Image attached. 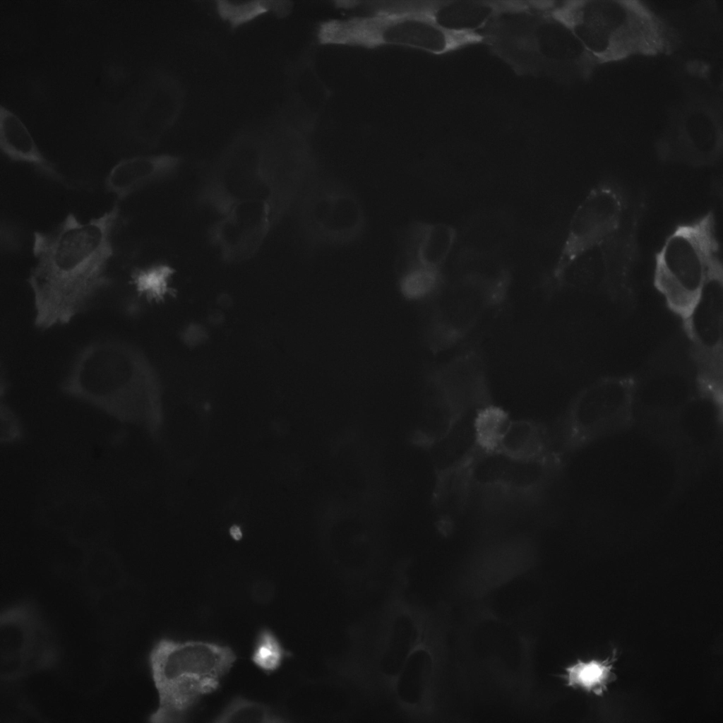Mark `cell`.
<instances>
[{
  "label": "cell",
  "instance_id": "7",
  "mask_svg": "<svg viewBox=\"0 0 723 723\" xmlns=\"http://www.w3.org/2000/svg\"><path fill=\"white\" fill-rule=\"evenodd\" d=\"M317 37L323 44L395 46L436 55L483 42L479 34L450 31L422 16L388 13L327 20L318 26Z\"/></svg>",
  "mask_w": 723,
  "mask_h": 723
},
{
  "label": "cell",
  "instance_id": "24",
  "mask_svg": "<svg viewBox=\"0 0 723 723\" xmlns=\"http://www.w3.org/2000/svg\"><path fill=\"white\" fill-rule=\"evenodd\" d=\"M285 651L278 639L269 630H263L258 635L252 653L253 663L265 672H273L280 666Z\"/></svg>",
  "mask_w": 723,
  "mask_h": 723
},
{
  "label": "cell",
  "instance_id": "18",
  "mask_svg": "<svg viewBox=\"0 0 723 723\" xmlns=\"http://www.w3.org/2000/svg\"><path fill=\"white\" fill-rule=\"evenodd\" d=\"M616 654L605 659H578L565 669L566 674L561 675L568 686L596 695H602L608 685L616 679L613 671Z\"/></svg>",
  "mask_w": 723,
  "mask_h": 723
},
{
  "label": "cell",
  "instance_id": "5",
  "mask_svg": "<svg viewBox=\"0 0 723 723\" xmlns=\"http://www.w3.org/2000/svg\"><path fill=\"white\" fill-rule=\"evenodd\" d=\"M719 251L712 212L667 237L655 254L654 285L672 310L686 318L709 285L722 283Z\"/></svg>",
  "mask_w": 723,
  "mask_h": 723
},
{
  "label": "cell",
  "instance_id": "27",
  "mask_svg": "<svg viewBox=\"0 0 723 723\" xmlns=\"http://www.w3.org/2000/svg\"><path fill=\"white\" fill-rule=\"evenodd\" d=\"M230 534L234 539H240L241 538V531L240 528L236 525L232 526L230 528Z\"/></svg>",
  "mask_w": 723,
  "mask_h": 723
},
{
  "label": "cell",
  "instance_id": "12",
  "mask_svg": "<svg viewBox=\"0 0 723 723\" xmlns=\"http://www.w3.org/2000/svg\"><path fill=\"white\" fill-rule=\"evenodd\" d=\"M454 230L443 224L414 220L401 227L396 235L395 271L425 269L438 272L455 242Z\"/></svg>",
  "mask_w": 723,
  "mask_h": 723
},
{
  "label": "cell",
  "instance_id": "9",
  "mask_svg": "<svg viewBox=\"0 0 723 723\" xmlns=\"http://www.w3.org/2000/svg\"><path fill=\"white\" fill-rule=\"evenodd\" d=\"M506 286L499 280L470 277L444 285L430 299L425 340L434 354L450 349L467 337L483 317L499 306Z\"/></svg>",
  "mask_w": 723,
  "mask_h": 723
},
{
  "label": "cell",
  "instance_id": "13",
  "mask_svg": "<svg viewBox=\"0 0 723 723\" xmlns=\"http://www.w3.org/2000/svg\"><path fill=\"white\" fill-rule=\"evenodd\" d=\"M508 4L509 1H398L395 12L428 18L450 31L481 35Z\"/></svg>",
  "mask_w": 723,
  "mask_h": 723
},
{
  "label": "cell",
  "instance_id": "4",
  "mask_svg": "<svg viewBox=\"0 0 723 723\" xmlns=\"http://www.w3.org/2000/svg\"><path fill=\"white\" fill-rule=\"evenodd\" d=\"M143 362L130 346L105 342L84 349L65 383L68 393L116 418L137 422L147 402Z\"/></svg>",
  "mask_w": 723,
  "mask_h": 723
},
{
  "label": "cell",
  "instance_id": "22",
  "mask_svg": "<svg viewBox=\"0 0 723 723\" xmlns=\"http://www.w3.org/2000/svg\"><path fill=\"white\" fill-rule=\"evenodd\" d=\"M214 722L273 723L281 722L282 720L264 704L238 697L225 706Z\"/></svg>",
  "mask_w": 723,
  "mask_h": 723
},
{
  "label": "cell",
  "instance_id": "20",
  "mask_svg": "<svg viewBox=\"0 0 723 723\" xmlns=\"http://www.w3.org/2000/svg\"><path fill=\"white\" fill-rule=\"evenodd\" d=\"M482 452L467 464L470 479L483 486L503 485L512 458L498 449Z\"/></svg>",
  "mask_w": 723,
  "mask_h": 723
},
{
  "label": "cell",
  "instance_id": "26",
  "mask_svg": "<svg viewBox=\"0 0 723 723\" xmlns=\"http://www.w3.org/2000/svg\"><path fill=\"white\" fill-rule=\"evenodd\" d=\"M1 438L11 441L18 437L20 429L16 419L6 410L4 423H1Z\"/></svg>",
  "mask_w": 723,
  "mask_h": 723
},
{
  "label": "cell",
  "instance_id": "6",
  "mask_svg": "<svg viewBox=\"0 0 723 723\" xmlns=\"http://www.w3.org/2000/svg\"><path fill=\"white\" fill-rule=\"evenodd\" d=\"M494 404L482 348L473 344L429 371L425 383L419 439L432 445L470 413Z\"/></svg>",
  "mask_w": 723,
  "mask_h": 723
},
{
  "label": "cell",
  "instance_id": "2",
  "mask_svg": "<svg viewBox=\"0 0 723 723\" xmlns=\"http://www.w3.org/2000/svg\"><path fill=\"white\" fill-rule=\"evenodd\" d=\"M235 661L228 646L202 640H160L150 656L159 695L150 721L184 722L202 697L220 687Z\"/></svg>",
  "mask_w": 723,
  "mask_h": 723
},
{
  "label": "cell",
  "instance_id": "1",
  "mask_svg": "<svg viewBox=\"0 0 723 723\" xmlns=\"http://www.w3.org/2000/svg\"><path fill=\"white\" fill-rule=\"evenodd\" d=\"M120 215L119 203L85 222L70 213L50 229L33 234L34 265L27 281L38 328L68 323L109 285Z\"/></svg>",
  "mask_w": 723,
  "mask_h": 723
},
{
  "label": "cell",
  "instance_id": "23",
  "mask_svg": "<svg viewBox=\"0 0 723 723\" xmlns=\"http://www.w3.org/2000/svg\"><path fill=\"white\" fill-rule=\"evenodd\" d=\"M546 467L539 457L513 458L503 486L516 491H525L540 484L546 475Z\"/></svg>",
  "mask_w": 723,
  "mask_h": 723
},
{
  "label": "cell",
  "instance_id": "10",
  "mask_svg": "<svg viewBox=\"0 0 723 723\" xmlns=\"http://www.w3.org/2000/svg\"><path fill=\"white\" fill-rule=\"evenodd\" d=\"M624 206L621 190L612 184H599L589 193L570 222L558 268L559 279L580 256L619 228Z\"/></svg>",
  "mask_w": 723,
  "mask_h": 723
},
{
  "label": "cell",
  "instance_id": "16",
  "mask_svg": "<svg viewBox=\"0 0 723 723\" xmlns=\"http://www.w3.org/2000/svg\"><path fill=\"white\" fill-rule=\"evenodd\" d=\"M548 442L546 425L528 419L510 418L496 449L513 458L539 457Z\"/></svg>",
  "mask_w": 723,
  "mask_h": 723
},
{
  "label": "cell",
  "instance_id": "14",
  "mask_svg": "<svg viewBox=\"0 0 723 723\" xmlns=\"http://www.w3.org/2000/svg\"><path fill=\"white\" fill-rule=\"evenodd\" d=\"M179 162L178 157L168 155H141L123 159L108 172L104 188L118 201H122L145 186L171 176Z\"/></svg>",
  "mask_w": 723,
  "mask_h": 723
},
{
  "label": "cell",
  "instance_id": "19",
  "mask_svg": "<svg viewBox=\"0 0 723 723\" xmlns=\"http://www.w3.org/2000/svg\"><path fill=\"white\" fill-rule=\"evenodd\" d=\"M174 270L165 263H155L136 269L131 274V284L138 296L148 301H159L171 292Z\"/></svg>",
  "mask_w": 723,
  "mask_h": 723
},
{
  "label": "cell",
  "instance_id": "21",
  "mask_svg": "<svg viewBox=\"0 0 723 723\" xmlns=\"http://www.w3.org/2000/svg\"><path fill=\"white\" fill-rule=\"evenodd\" d=\"M290 8L291 3L285 1H253L243 3L217 1V10L220 16L229 21L234 28L269 11H272L280 17L285 16L289 12Z\"/></svg>",
  "mask_w": 723,
  "mask_h": 723
},
{
  "label": "cell",
  "instance_id": "15",
  "mask_svg": "<svg viewBox=\"0 0 723 723\" xmlns=\"http://www.w3.org/2000/svg\"><path fill=\"white\" fill-rule=\"evenodd\" d=\"M0 148L11 161L29 165L45 179L71 187V184L40 151L22 121L4 106L0 107Z\"/></svg>",
  "mask_w": 723,
  "mask_h": 723
},
{
  "label": "cell",
  "instance_id": "11",
  "mask_svg": "<svg viewBox=\"0 0 723 723\" xmlns=\"http://www.w3.org/2000/svg\"><path fill=\"white\" fill-rule=\"evenodd\" d=\"M211 229V239L228 262L251 257L263 244L272 221V205L267 198L237 201L222 213Z\"/></svg>",
  "mask_w": 723,
  "mask_h": 723
},
{
  "label": "cell",
  "instance_id": "3",
  "mask_svg": "<svg viewBox=\"0 0 723 723\" xmlns=\"http://www.w3.org/2000/svg\"><path fill=\"white\" fill-rule=\"evenodd\" d=\"M551 13L585 47V57L590 59L655 53L664 46L656 18L635 2H556Z\"/></svg>",
  "mask_w": 723,
  "mask_h": 723
},
{
  "label": "cell",
  "instance_id": "25",
  "mask_svg": "<svg viewBox=\"0 0 723 723\" xmlns=\"http://www.w3.org/2000/svg\"><path fill=\"white\" fill-rule=\"evenodd\" d=\"M23 233L16 224L5 221L0 227V244L2 251L6 253H17L23 244Z\"/></svg>",
  "mask_w": 723,
  "mask_h": 723
},
{
  "label": "cell",
  "instance_id": "8",
  "mask_svg": "<svg viewBox=\"0 0 723 723\" xmlns=\"http://www.w3.org/2000/svg\"><path fill=\"white\" fill-rule=\"evenodd\" d=\"M299 222L311 251L349 246L364 234L367 218L358 196L344 182L316 175L302 191Z\"/></svg>",
  "mask_w": 723,
  "mask_h": 723
},
{
  "label": "cell",
  "instance_id": "17",
  "mask_svg": "<svg viewBox=\"0 0 723 723\" xmlns=\"http://www.w3.org/2000/svg\"><path fill=\"white\" fill-rule=\"evenodd\" d=\"M717 287L714 293L704 290L700 300L686 318L692 334L705 348L716 349L722 340V303Z\"/></svg>",
  "mask_w": 723,
  "mask_h": 723
}]
</instances>
